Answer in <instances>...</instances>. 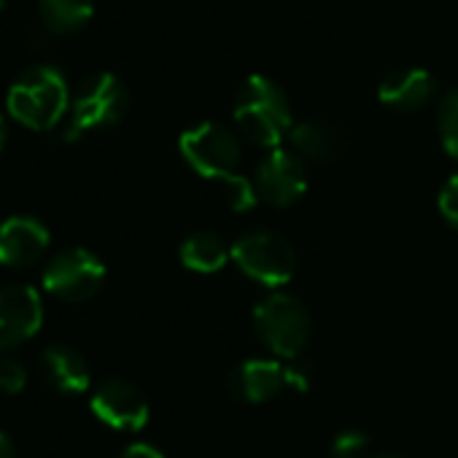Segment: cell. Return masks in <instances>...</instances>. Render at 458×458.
Segmentation results:
<instances>
[{
    "label": "cell",
    "instance_id": "cell-1",
    "mask_svg": "<svg viewBox=\"0 0 458 458\" xmlns=\"http://www.w3.org/2000/svg\"><path fill=\"white\" fill-rule=\"evenodd\" d=\"M233 119L241 135L259 148H281L294 127L289 95L267 76H249L235 92Z\"/></svg>",
    "mask_w": 458,
    "mask_h": 458
},
{
    "label": "cell",
    "instance_id": "cell-28",
    "mask_svg": "<svg viewBox=\"0 0 458 458\" xmlns=\"http://www.w3.org/2000/svg\"><path fill=\"white\" fill-rule=\"evenodd\" d=\"M4 6H6V0H0V12H4Z\"/></svg>",
    "mask_w": 458,
    "mask_h": 458
},
{
    "label": "cell",
    "instance_id": "cell-20",
    "mask_svg": "<svg viewBox=\"0 0 458 458\" xmlns=\"http://www.w3.org/2000/svg\"><path fill=\"white\" fill-rule=\"evenodd\" d=\"M369 450V437L359 428L340 431L332 439V455L335 458H361Z\"/></svg>",
    "mask_w": 458,
    "mask_h": 458
},
{
    "label": "cell",
    "instance_id": "cell-14",
    "mask_svg": "<svg viewBox=\"0 0 458 458\" xmlns=\"http://www.w3.org/2000/svg\"><path fill=\"white\" fill-rule=\"evenodd\" d=\"M38 372L55 391L84 394L92 386L89 361L71 345H49L38 356Z\"/></svg>",
    "mask_w": 458,
    "mask_h": 458
},
{
    "label": "cell",
    "instance_id": "cell-9",
    "mask_svg": "<svg viewBox=\"0 0 458 458\" xmlns=\"http://www.w3.org/2000/svg\"><path fill=\"white\" fill-rule=\"evenodd\" d=\"M92 412L111 428L119 431H140L148 423V399L146 394L124 380V377H106L92 391Z\"/></svg>",
    "mask_w": 458,
    "mask_h": 458
},
{
    "label": "cell",
    "instance_id": "cell-16",
    "mask_svg": "<svg viewBox=\"0 0 458 458\" xmlns=\"http://www.w3.org/2000/svg\"><path fill=\"white\" fill-rule=\"evenodd\" d=\"M289 143L292 151L302 159V162H313V165H327L332 159H337L340 148H343V138L335 127L324 124V122H300L292 127L289 132Z\"/></svg>",
    "mask_w": 458,
    "mask_h": 458
},
{
    "label": "cell",
    "instance_id": "cell-26",
    "mask_svg": "<svg viewBox=\"0 0 458 458\" xmlns=\"http://www.w3.org/2000/svg\"><path fill=\"white\" fill-rule=\"evenodd\" d=\"M6 138H9V127H6V119L0 116V151H4V146H6Z\"/></svg>",
    "mask_w": 458,
    "mask_h": 458
},
{
    "label": "cell",
    "instance_id": "cell-7",
    "mask_svg": "<svg viewBox=\"0 0 458 458\" xmlns=\"http://www.w3.org/2000/svg\"><path fill=\"white\" fill-rule=\"evenodd\" d=\"M41 281L52 297L65 302H84L103 289L106 265L95 251L73 246V249H63L47 262Z\"/></svg>",
    "mask_w": 458,
    "mask_h": 458
},
{
    "label": "cell",
    "instance_id": "cell-10",
    "mask_svg": "<svg viewBox=\"0 0 458 458\" xmlns=\"http://www.w3.org/2000/svg\"><path fill=\"white\" fill-rule=\"evenodd\" d=\"M44 324V302L30 284L0 286V351L17 348L38 335Z\"/></svg>",
    "mask_w": 458,
    "mask_h": 458
},
{
    "label": "cell",
    "instance_id": "cell-19",
    "mask_svg": "<svg viewBox=\"0 0 458 458\" xmlns=\"http://www.w3.org/2000/svg\"><path fill=\"white\" fill-rule=\"evenodd\" d=\"M224 194H226V205L233 208L235 213H246V210L259 205V194H257L254 178H246L243 173H238V175L224 181Z\"/></svg>",
    "mask_w": 458,
    "mask_h": 458
},
{
    "label": "cell",
    "instance_id": "cell-3",
    "mask_svg": "<svg viewBox=\"0 0 458 458\" xmlns=\"http://www.w3.org/2000/svg\"><path fill=\"white\" fill-rule=\"evenodd\" d=\"M254 329L276 359L294 361L310 343L313 318L300 297L273 292L254 308Z\"/></svg>",
    "mask_w": 458,
    "mask_h": 458
},
{
    "label": "cell",
    "instance_id": "cell-5",
    "mask_svg": "<svg viewBox=\"0 0 458 458\" xmlns=\"http://www.w3.org/2000/svg\"><path fill=\"white\" fill-rule=\"evenodd\" d=\"M233 262L246 278L267 289L286 286L297 273L294 246L284 235L273 233V229H249V233H243L233 243Z\"/></svg>",
    "mask_w": 458,
    "mask_h": 458
},
{
    "label": "cell",
    "instance_id": "cell-13",
    "mask_svg": "<svg viewBox=\"0 0 458 458\" xmlns=\"http://www.w3.org/2000/svg\"><path fill=\"white\" fill-rule=\"evenodd\" d=\"M377 98L386 108H394L399 114H412L431 103L434 79L426 68H399L380 81Z\"/></svg>",
    "mask_w": 458,
    "mask_h": 458
},
{
    "label": "cell",
    "instance_id": "cell-21",
    "mask_svg": "<svg viewBox=\"0 0 458 458\" xmlns=\"http://www.w3.org/2000/svg\"><path fill=\"white\" fill-rule=\"evenodd\" d=\"M28 386V367L20 359H0V391L22 394Z\"/></svg>",
    "mask_w": 458,
    "mask_h": 458
},
{
    "label": "cell",
    "instance_id": "cell-17",
    "mask_svg": "<svg viewBox=\"0 0 458 458\" xmlns=\"http://www.w3.org/2000/svg\"><path fill=\"white\" fill-rule=\"evenodd\" d=\"M38 14L49 33H79L95 14V0H38Z\"/></svg>",
    "mask_w": 458,
    "mask_h": 458
},
{
    "label": "cell",
    "instance_id": "cell-11",
    "mask_svg": "<svg viewBox=\"0 0 458 458\" xmlns=\"http://www.w3.org/2000/svg\"><path fill=\"white\" fill-rule=\"evenodd\" d=\"M235 399L249 404H262L284 391H289V372L286 361L281 359H246L233 367L226 380Z\"/></svg>",
    "mask_w": 458,
    "mask_h": 458
},
{
    "label": "cell",
    "instance_id": "cell-25",
    "mask_svg": "<svg viewBox=\"0 0 458 458\" xmlns=\"http://www.w3.org/2000/svg\"><path fill=\"white\" fill-rule=\"evenodd\" d=\"M0 458H17V445L4 428H0Z\"/></svg>",
    "mask_w": 458,
    "mask_h": 458
},
{
    "label": "cell",
    "instance_id": "cell-27",
    "mask_svg": "<svg viewBox=\"0 0 458 458\" xmlns=\"http://www.w3.org/2000/svg\"><path fill=\"white\" fill-rule=\"evenodd\" d=\"M375 458H399V455H391V453H383V455H375Z\"/></svg>",
    "mask_w": 458,
    "mask_h": 458
},
{
    "label": "cell",
    "instance_id": "cell-12",
    "mask_svg": "<svg viewBox=\"0 0 458 458\" xmlns=\"http://www.w3.org/2000/svg\"><path fill=\"white\" fill-rule=\"evenodd\" d=\"M49 229L36 216H9L0 224V265L30 267L49 249Z\"/></svg>",
    "mask_w": 458,
    "mask_h": 458
},
{
    "label": "cell",
    "instance_id": "cell-8",
    "mask_svg": "<svg viewBox=\"0 0 458 458\" xmlns=\"http://www.w3.org/2000/svg\"><path fill=\"white\" fill-rule=\"evenodd\" d=\"M259 202L270 208H289L308 191V165L289 148H273L254 173Z\"/></svg>",
    "mask_w": 458,
    "mask_h": 458
},
{
    "label": "cell",
    "instance_id": "cell-22",
    "mask_svg": "<svg viewBox=\"0 0 458 458\" xmlns=\"http://www.w3.org/2000/svg\"><path fill=\"white\" fill-rule=\"evenodd\" d=\"M437 202H439V213L445 216V221L458 229V173H453L445 181V186L439 189Z\"/></svg>",
    "mask_w": 458,
    "mask_h": 458
},
{
    "label": "cell",
    "instance_id": "cell-23",
    "mask_svg": "<svg viewBox=\"0 0 458 458\" xmlns=\"http://www.w3.org/2000/svg\"><path fill=\"white\" fill-rule=\"evenodd\" d=\"M286 372H289V391L305 394L313 386V369L308 364H302L300 359L286 361Z\"/></svg>",
    "mask_w": 458,
    "mask_h": 458
},
{
    "label": "cell",
    "instance_id": "cell-24",
    "mask_svg": "<svg viewBox=\"0 0 458 458\" xmlns=\"http://www.w3.org/2000/svg\"><path fill=\"white\" fill-rule=\"evenodd\" d=\"M119 458H165L154 445H146V442H135V445H127Z\"/></svg>",
    "mask_w": 458,
    "mask_h": 458
},
{
    "label": "cell",
    "instance_id": "cell-18",
    "mask_svg": "<svg viewBox=\"0 0 458 458\" xmlns=\"http://www.w3.org/2000/svg\"><path fill=\"white\" fill-rule=\"evenodd\" d=\"M437 130H439V140L442 148L458 159V89H450L437 108Z\"/></svg>",
    "mask_w": 458,
    "mask_h": 458
},
{
    "label": "cell",
    "instance_id": "cell-4",
    "mask_svg": "<svg viewBox=\"0 0 458 458\" xmlns=\"http://www.w3.org/2000/svg\"><path fill=\"white\" fill-rule=\"evenodd\" d=\"M130 111V89L114 73L89 76L79 92L71 98V111L65 122V140H79L87 132L119 124Z\"/></svg>",
    "mask_w": 458,
    "mask_h": 458
},
{
    "label": "cell",
    "instance_id": "cell-15",
    "mask_svg": "<svg viewBox=\"0 0 458 458\" xmlns=\"http://www.w3.org/2000/svg\"><path fill=\"white\" fill-rule=\"evenodd\" d=\"M178 257L186 270L210 276V273H218L229 259H233V246H226L224 238L218 233H213V229H197V233L183 238Z\"/></svg>",
    "mask_w": 458,
    "mask_h": 458
},
{
    "label": "cell",
    "instance_id": "cell-6",
    "mask_svg": "<svg viewBox=\"0 0 458 458\" xmlns=\"http://www.w3.org/2000/svg\"><path fill=\"white\" fill-rule=\"evenodd\" d=\"M181 157L186 159V165L210 181H226L238 175L241 159H243V148H241V138L218 124V122H202L197 127H189L181 140H178Z\"/></svg>",
    "mask_w": 458,
    "mask_h": 458
},
{
    "label": "cell",
    "instance_id": "cell-2",
    "mask_svg": "<svg viewBox=\"0 0 458 458\" xmlns=\"http://www.w3.org/2000/svg\"><path fill=\"white\" fill-rule=\"evenodd\" d=\"M6 108L12 119L28 130H55L71 111L68 81L52 65H33L9 87Z\"/></svg>",
    "mask_w": 458,
    "mask_h": 458
}]
</instances>
